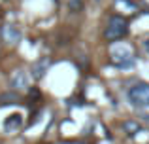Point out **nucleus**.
Returning <instances> with one entry per match:
<instances>
[{
  "label": "nucleus",
  "mask_w": 149,
  "mask_h": 144,
  "mask_svg": "<svg viewBox=\"0 0 149 144\" xmlns=\"http://www.w3.org/2000/svg\"><path fill=\"white\" fill-rule=\"evenodd\" d=\"M109 57H111V61L115 63V67H119V68H128V67L134 65L132 48L128 44H123V42L113 44L111 48H109Z\"/></svg>",
  "instance_id": "nucleus-1"
},
{
  "label": "nucleus",
  "mask_w": 149,
  "mask_h": 144,
  "mask_svg": "<svg viewBox=\"0 0 149 144\" xmlns=\"http://www.w3.org/2000/svg\"><path fill=\"white\" fill-rule=\"evenodd\" d=\"M127 32H128V23H127V19L119 17V15H113V17L109 19L108 27H106L104 36H106V40L115 42V40H119V38L127 36Z\"/></svg>",
  "instance_id": "nucleus-2"
},
{
  "label": "nucleus",
  "mask_w": 149,
  "mask_h": 144,
  "mask_svg": "<svg viewBox=\"0 0 149 144\" xmlns=\"http://www.w3.org/2000/svg\"><path fill=\"white\" fill-rule=\"evenodd\" d=\"M128 99L134 106H149V84L146 81H138L128 89Z\"/></svg>",
  "instance_id": "nucleus-3"
},
{
  "label": "nucleus",
  "mask_w": 149,
  "mask_h": 144,
  "mask_svg": "<svg viewBox=\"0 0 149 144\" xmlns=\"http://www.w3.org/2000/svg\"><path fill=\"white\" fill-rule=\"evenodd\" d=\"M29 84H30V76L25 70H15L13 74H11V78H10V87L15 89V91H23V89H26Z\"/></svg>",
  "instance_id": "nucleus-4"
},
{
  "label": "nucleus",
  "mask_w": 149,
  "mask_h": 144,
  "mask_svg": "<svg viewBox=\"0 0 149 144\" xmlns=\"http://www.w3.org/2000/svg\"><path fill=\"white\" fill-rule=\"evenodd\" d=\"M49 65H51V59H49V57H42V59H38L36 63L32 65V78H34V80L44 78L45 72H47V68H49Z\"/></svg>",
  "instance_id": "nucleus-5"
},
{
  "label": "nucleus",
  "mask_w": 149,
  "mask_h": 144,
  "mask_svg": "<svg viewBox=\"0 0 149 144\" xmlns=\"http://www.w3.org/2000/svg\"><path fill=\"white\" fill-rule=\"evenodd\" d=\"M21 127H23V116L21 114H11L4 119V129L8 133H17Z\"/></svg>",
  "instance_id": "nucleus-6"
},
{
  "label": "nucleus",
  "mask_w": 149,
  "mask_h": 144,
  "mask_svg": "<svg viewBox=\"0 0 149 144\" xmlns=\"http://www.w3.org/2000/svg\"><path fill=\"white\" fill-rule=\"evenodd\" d=\"M2 38L6 42H10V44H13V42H17L19 38H21V30L13 25H6L2 29Z\"/></svg>",
  "instance_id": "nucleus-7"
},
{
  "label": "nucleus",
  "mask_w": 149,
  "mask_h": 144,
  "mask_svg": "<svg viewBox=\"0 0 149 144\" xmlns=\"http://www.w3.org/2000/svg\"><path fill=\"white\" fill-rule=\"evenodd\" d=\"M123 127L128 131V135H134V133H138V131H140V123L138 122H125Z\"/></svg>",
  "instance_id": "nucleus-8"
},
{
  "label": "nucleus",
  "mask_w": 149,
  "mask_h": 144,
  "mask_svg": "<svg viewBox=\"0 0 149 144\" xmlns=\"http://www.w3.org/2000/svg\"><path fill=\"white\" fill-rule=\"evenodd\" d=\"M83 8V0H70V10L72 11H79Z\"/></svg>",
  "instance_id": "nucleus-9"
},
{
  "label": "nucleus",
  "mask_w": 149,
  "mask_h": 144,
  "mask_svg": "<svg viewBox=\"0 0 149 144\" xmlns=\"http://www.w3.org/2000/svg\"><path fill=\"white\" fill-rule=\"evenodd\" d=\"M143 48H146L147 51H149V38H147V40H143Z\"/></svg>",
  "instance_id": "nucleus-10"
},
{
  "label": "nucleus",
  "mask_w": 149,
  "mask_h": 144,
  "mask_svg": "<svg viewBox=\"0 0 149 144\" xmlns=\"http://www.w3.org/2000/svg\"><path fill=\"white\" fill-rule=\"evenodd\" d=\"M96 2H100V0H96Z\"/></svg>",
  "instance_id": "nucleus-11"
}]
</instances>
